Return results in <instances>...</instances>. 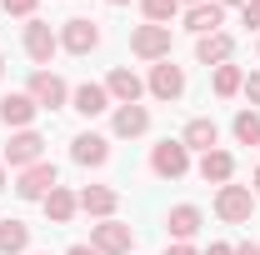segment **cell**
I'll use <instances>...</instances> for the list:
<instances>
[{"mask_svg":"<svg viewBox=\"0 0 260 255\" xmlns=\"http://www.w3.org/2000/svg\"><path fill=\"white\" fill-rule=\"evenodd\" d=\"M240 95L250 100V105H260V70H255V75H245V85H240Z\"/></svg>","mask_w":260,"mask_h":255,"instance_id":"obj_28","label":"cell"},{"mask_svg":"<svg viewBox=\"0 0 260 255\" xmlns=\"http://www.w3.org/2000/svg\"><path fill=\"white\" fill-rule=\"evenodd\" d=\"M185 5H205V0H185Z\"/></svg>","mask_w":260,"mask_h":255,"instance_id":"obj_39","label":"cell"},{"mask_svg":"<svg viewBox=\"0 0 260 255\" xmlns=\"http://www.w3.org/2000/svg\"><path fill=\"white\" fill-rule=\"evenodd\" d=\"M210 85H215V95L220 100H230V95H240V85H245V70H240V65H215V80H210Z\"/></svg>","mask_w":260,"mask_h":255,"instance_id":"obj_25","label":"cell"},{"mask_svg":"<svg viewBox=\"0 0 260 255\" xmlns=\"http://www.w3.org/2000/svg\"><path fill=\"white\" fill-rule=\"evenodd\" d=\"M0 190H5V160H0Z\"/></svg>","mask_w":260,"mask_h":255,"instance_id":"obj_35","label":"cell"},{"mask_svg":"<svg viewBox=\"0 0 260 255\" xmlns=\"http://www.w3.org/2000/svg\"><path fill=\"white\" fill-rule=\"evenodd\" d=\"M255 50H260V45H255Z\"/></svg>","mask_w":260,"mask_h":255,"instance_id":"obj_41","label":"cell"},{"mask_svg":"<svg viewBox=\"0 0 260 255\" xmlns=\"http://www.w3.org/2000/svg\"><path fill=\"white\" fill-rule=\"evenodd\" d=\"M220 5H245V0H220Z\"/></svg>","mask_w":260,"mask_h":255,"instance_id":"obj_36","label":"cell"},{"mask_svg":"<svg viewBox=\"0 0 260 255\" xmlns=\"http://www.w3.org/2000/svg\"><path fill=\"white\" fill-rule=\"evenodd\" d=\"M55 185H60V170H55L50 160H40V165H30V170H20V180H15V195H20V200H45Z\"/></svg>","mask_w":260,"mask_h":255,"instance_id":"obj_5","label":"cell"},{"mask_svg":"<svg viewBox=\"0 0 260 255\" xmlns=\"http://www.w3.org/2000/svg\"><path fill=\"white\" fill-rule=\"evenodd\" d=\"M140 10H145L150 25H170V20L180 15V0H140Z\"/></svg>","mask_w":260,"mask_h":255,"instance_id":"obj_26","label":"cell"},{"mask_svg":"<svg viewBox=\"0 0 260 255\" xmlns=\"http://www.w3.org/2000/svg\"><path fill=\"white\" fill-rule=\"evenodd\" d=\"M0 75H5V55H0Z\"/></svg>","mask_w":260,"mask_h":255,"instance_id":"obj_38","label":"cell"},{"mask_svg":"<svg viewBox=\"0 0 260 255\" xmlns=\"http://www.w3.org/2000/svg\"><path fill=\"white\" fill-rule=\"evenodd\" d=\"M180 145H185V150H200V155H205V150H220V125H215L210 115H195L190 125H185V135H180Z\"/></svg>","mask_w":260,"mask_h":255,"instance_id":"obj_14","label":"cell"},{"mask_svg":"<svg viewBox=\"0 0 260 255\" xmlns=\"http://www.w3.org/2000/svg\"><path fill=\"white\" fill-rule=\"evenodd\" d=\"M35 255H50V250H35Z\"/></svg>","mask_w":260,"mask_h":255,"instance_id":"obj_40","label":"cell"},{"mask_svg":"<svg viewBox=\"0 0 260 255\" xmlns=\"http://www.w3.org/2000/svg\"><path fill=\"white\" fill-rule=\"evenodd\" d=\"M35 5L40 0H0V10L5 15H20V20H35Z\"/></svg>","mask_w":260,"mask_h":255,"instance_id":"obj_27","label":"cell"},{"mask_svg":"<svg viewBox=\"0 0 260 255\" xmlns=\"http://www.w3.org/2000/svg\"><path fill=\"white\" fill-rule=\"evenodd\" d=\"M70 160H75V165H105V160H110V140L95 135V130H85V135L70 140Z\"/></svg>","mask_w":260,"mask_h":255,"instance_id":"obj_15","label":"cell"},{"mask_svg":"<svg viewBox=\"0 0 260 255\" xmlns=\"http://www.w3.org/2000/svg\"><path fill=\"white\" fill-rule=\"evenodd\" d=\"M35 110H40V105H35V100L25 95V90H10V95H0V120H5V125H20V130H30Z\"/></svg>","mask_w":260,"mask_h":255,"instance_id":"obj_17","label":"cell"},{"mask_svg":"<svg viewBox=\"0 0 260 255\" xmlns=\"http://www.w3.org/2000/svg\"><path fill=\"white\" fill-rule=\"evenodd\" d=\"M40 205H45V215H50V225H70V220H75V210H80V200H75V195L65 190V185H55V190L45 195Z\"/></svg>","mask_w":260,"mask_h":255,"instance_id":"obj_23","label":"cell"},{"mask_svg":"<svg viewBox=\"0 0 260 255\" xmlns=\"http://www.w3.org/2000/svg\"><path fill=\"white\" fill-rule=\"evenodd\" d=\"M45 160V135L40 130H15L10 135V145H5V165H15V170H30Z\"/></svg>","mask_w":260,"mask_h":255,"instance_id":"obj_4","label":"cell"},{"mask_svg":"<svg viewBox=\"0 0 260 255\" xmlns=\"http://www.w3.org/2000/svg\"><path fill=\"white\" fill-rule=\"evenodd\" d=\"M65 255H100V250H95V245H70Z\"/></svg>","mask_w":260,"mask_h":255,"instance_id":"obj_32","label":"cell"},{"mask_svg":"<svg viewBox=\"0 0 260 255\" xmlns=\"http://www.w3.org/2000/svg\"><path fill=\"white\" fill-rule=\"evenodd\" d=\"M150 170H155L160 180H180V175L190 170V150H185L180 140H160V145L150 150Z\"/></svg>","mask_w":260,"mask_h":255,"instance_id":"obj_7","label":"cell"},{"mask_svg":"<svg viewBox=\"0 0 260 255\" xmlns=\"http://www.w3.org/2000/svg\"><path fill=\"white\" fill-rule=\"evenodd\" d=\"M205 255H235V245H225V240H215V245H210Z\"/></svg>","mask_w":260,"mask_h":255,"instance_id":"obj_30","label":"cell"},{"mask_svg":"<svg viewBox=\"0 0 260 255\" xmlns=\"http://www.w3.org/2000/svg\"><path fill=\"white\" fill-rule=\"evenodd\" d=\"M240 15H245V25H255V30H260V0H245Z\"/></svg>","mask_w":260,"mask_h":255,"instance_id":"obj_29","label":"cell"},{"mask_svg":"<svg viewBox=\"0 0 260 255\" xmlns=\"http://www.w3.org/2000/svg\"><path fill=\"white\" fill-rule=\"evenodd\" d=\"M100 45V25L95 20H85V15H70L60 25V50H70V55H90Z\"/></svg>","mask_w":260,"mask_h":255,"instance_id":"obj_8","label":"cell"},{"mask_svg":"<svg viewBox=\"0 0 260 255\" xmlns=\"http://www.w3.org/2000/svg\"><path fill=\"white\" fill-rule=\"evenodd\" d=\"M105 5H130V0H105Z\"/></svg>","mask_w":260,"mask_h":255,"instance_id":"obj_37","label":"cell"},{"mask_svg":"<svg viewBox=\"0 0 260 255\" xmlns=\"http://www.w3.org/2000/svg\"><path fill=\"white\" fill-rule=\"evenodd\" d=\"M25 95H30L40 110H60L65 100H70V85H65L55 70H35V75H30V90H25Z\"/></svg>","mask_w":260,"mask_h":255,"instance_id":"obj_9","label":"cell"},{"mask_svg":"<svg viewBox=\"0 0 260 255\" xmlns=\"http://www.w3.org/2000/svg\"><path fill=\"white\" fill-rule=\"evenodd\" d=\"M235 255H260V245H255V240H245V245H235Z\"/></svg>","mask_w":260,"mask_h":255,"instance_id":"obj_31","label":"cell"},{"mask_svg":"<svg viewBox=\"0 0 260 255\" xmlns=\"http://www.w3.org/2000/svg\"><path fill=\"white\" fill-rule=\"evenodd\" d=\"M90 245H95L100 255H130V250H135V230L110 215V220L90 225Z\"/></svg>","mask_w":260,"mask_h":255,"instance_id":"obj_3","label":"cell"},{"mask_svg":"<svg viewBox=\"0 0 260 255\" xmlns=\"http://www.w3.org/2000/svg\"><path fill=\"white\" fill-rule=\"evenodd\" d=\"M220 25H225V5H220V0H205V5H190V10H185V30H190L195 40H200V35H215Z\"/></svg>","mask_w":260,"mask_h":255,"instance_id":"obj_12","label":"cell"},{"mask_svg":"<svg viewBox=\"0 0 260 255\" xmlns=\"http://www.w3.org/2000/svg\"><path fill=\"white\" fill-rule=\"evenodd\" d=\"M110 130H115L120 140H135V135H145V130H150V110H145V105H115Z\"/></svg>","mask_w":260,"mask_h":255,"instance_id":"obj_19","label":"cell"},{"mask_svg":"<svg viewBox=\"0 0 260 255\" xmlns=\"http://www.w3.org/2000/svg\"><path fill=\"white\" fill-rule=\"evenodd\" d=\"M165 255H195L190 245H165Z\"/></svg>","mask_w":260,"mask_h":255,"instance_id":"obj_33","label":"cell"},{"mask_svg":"<svg viewBox=\"0 0 260 255\" xmlns=\"http://www.w3.org/2000/svg\"><path fill=\"white\" fill-rule=\"evenodd\" d=\"M255 190H250V185H220V190H215V215H220V220L225 225H245L250 220V215H255Z\"/></svg>","mask_w":260,"mask_h":255,"instance_id":"obj_1","label":"cell"},{"mask_svg":"<svg viewBox=\"0 0 260 255\" xmlns=\"http://www.w3.org/2000/svg\"><path fill=\"white\" fill-rule=\"evenodd\" d=\"M200 225H205V215H200L195 205H175V210L165 215V230L175 235V245H190L195 235H200Z\"/></svg>","mask_w":260,"mask_h":255,"instance_id":"obj_16","label":"cell"},{"mask_svg":"<svg viewBox=\"0 0 260 255\" xmlns=\"http://www.w3.org/2000/svg\"><path fill=\"white\" fill-rule=\"evenodd\" d=\"M105 90H110V100H115V105H140V95H145V80H140L130 65H115V70L105 75Z\"/></svg>","mask_w":260,"mask_h":255,"instance_id":"obj_11","label":"cell"},{"mask_svg":"<svg viewBox=\"0 0 260 255\" xmlns=\"http://www.w3.org/2000/svg\"><path fill=\"white\" fill-rule=\"evenodd\" d=\"M230 55H235V40H230L225 30L200 35V40H195V60H200V65H225Z\"/></svg>","mask_w":260,"mask_h":255,"instance_id":"obj_20","label":"cell"},{"mask_svg":"<svg viewBox=\"0 0 260 255\" xmlns=\"http://www.w3.org/2000/svg\"><path fill=\"white\" fill-rule=\"evenodd\" d=\"M70 105H75V110H80L85 120H95V115H105V110H110L115 100H110V90H105V85L85 80V85H75V90H70Z\"/></svg>","mask_w":260,"mask_h":255,"instance_id":"obj_13","label":"cell"},{"mask_svg":"<svg viewBox=\"0 0 260 255\" xmlns=\"http://www.w3.org/2000/svg\"><path fill=\"white\" fill-rule=\"evenodd\" d=\"M130 50H135V55H140V60H170V25H150V20H145V25H135V30H130Z\"/></svg>","mask_w":260,"mask_h":255,"instance_id":"obj_2","label":"cell"},{"mask_svg":"<svg viewBox=\"0 0 260 255\" xmlns=\"http://www.w3.org/2000/svg\"><path fill=\"white\" fill-rule=\"evenodd\" d=\"M230 135H235L240 145H255V150H260V110H235Z\"/></svg>","mask_w":260,"mask_h":255,"instance_id":"obj_24","label":"cell"},{"mask_svg":"<svg viewBox=\"0 0 260 255\" xmlns=\"http://www.w3.org/2000/svg\"><path fill=\"white\" fill-rule=\"evenodd\" d=\"M230 175H235V155L230 150H205L200 155V180L205 185H230Z\"/></svg>","mask_w":260,"mask_h":255,"instance_id":"obj_21","label":"cell"},{"mask_svg":"<svg viewBox=\"0 0 260 255\" xmlns=\"http://www.w3.org/2000/svg\"><path fill=\"white\" fill-rule=\"evenodd\" d=\"M145 90H150L155 100H165V105H170V100H180V95H185V70H180V65H170V60H155V65H150Z\"/></svg>","mask_w":260,"mask_h":255,"instance_id":"obj_6","label":"cell"},{"mask_svg":"<svg viewBox=\"0 0 260 255\" xmlns=\"http://www.w3.org/2000/svg\"><path fill=\"white\" fill-rule=\"evenodd\" d=\"M75 200H80V210H85V215H95V220H110V215H115V205H120V195L110 190V185H85Z\"/></svg>","mask_w":260,"mask_h":255,"instance_id":"obj_18","label":"cell"},{"mask_svg":"<svg viewBox=\"0 0 260 255\" xmlns=\"http://www.w3.org/2000/svg\"><path fill=\"white\" fill-rule=\"evenodd\" d=\"M55 50H60V35L50 30L45 20H25V55H30L35 65H50Z\"/></svg>","mask_w":260,"mask_h":255,"instance_id":"obj_10","label":"cell"},{"mask_svg":"<svg viewBox=\"0 0 260 255\" xmlns=\"http://www.w3.org/2000/svg\"><path fill=\"white\" fill-rule=\"evenodd\" d=\"M250 190H255V200H260V170H255V180H250Z\"/></svg>","mask_w":260,"mask_h":255,"instance_id":"obj_34","label":"cell"},{"mask_svg":"<svg viewBox=\"0 0 260 255\" xmlns=\"http://www.w3.org/2000/svg\"><path fill=\"white\" fill-rule=\"evenodd\" d=\"M25 250H30V225L5 215L0 220V255H25Z\"/></svg>","mask_w":260,"mask_h":255,"instance_id":"obj_22","label":"cell"}]
</instances>
